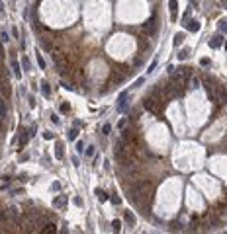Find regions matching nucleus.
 Listing matches in <instances>:
<instances>
[{
	"instance_id": "nucleus-5",
	"label": "nucleus",
	"mask_w": 227,
	"mask_h": 234,
	"mask_svg": "<svg viewBox=\"0 0 227 234\" xmlns=\"http://www.w3.org/2000/svg\"><path fill=\"white\" fill-rule=\"evenodd\" d=\"M223 45V33H217V35H214L210 39V47L211 49H217V47H221Z\"/></svg>"
},
{
	"instance_id": "nucleus-33",
	"label": "nucleus",
	"mask_w": 227,
	"mask_h": 234,
	"mask_svg": "<svg viewBox=\"0 0 227 234\" xmlns=\"http://www.w3.org/2000/svg\"><path fill=\"white\" fill-rule=\"evenodd\" d=\"M200 64H202V67H210L211 63H210V59H202V60H200Z\"/></svg>"
},
{
	"instance_id": "nucleus-29",
	"label": "nucleus",
	"mask_w": 227,
	"mask_h": 234,
	"mask_svg": "<svg viewBox=\"0 0 227 234\" xmlns=\"http://www.w3.org/2000/svg\"><path fill=\"white\" fill-rule=\"evenodd\" d=\"M43 232H55V226H53V224H45V228H43Z\"/></svg>"
},
{
	"instance_id": "nucleus-39",
	"label": "nucleus",
	"mask_w": 227,
	"mask_h": 234,
	"mask_svg": "<svg viewBox=\"0 0 227 234\" xmlns=\"http://www.w3.org/2000/svg\"><path fill=\"white\" fill-rule=\"evenodd\" d=\"M51 187H53V189H55V191H59V189H61V184H59V181H55V184H53V185H51Z\"/></svg>"
},
{
	"instance_id": "nucleus-26",
	"label": "nucleus",
	"mask_w": 227,
	"mask_h": 234,
	"mask_svg": "<svg viewBox=\"0 0 227 234\" xmlns=\"http://www.w3.org/2000/svg\"><path fill=\"white\" fill-rule=\"evenodd\" d=\"M59 109H61V113H69V111H71V105H69V104H61Z\"/></svg>"
},
{
	"instance_id": "nucleus-28",
	"label": "nucleus",
	"mask_w": 227,
	"mask_h": 234,
	"mask_svg": "<svg viewBox=\"0 0 227 234\" xmlns=\"http://www.w3.org/2000/svg\"><path fill=\"white\" fill-rule=\"evenodd\" d=\"M0 39H2L4 43H6V41L10 39V35H8V31H6V29H2V33H0Z\"/></svg>"
},
{
	"instance_id": "nucleus-24",
	"label": "nucleus",
	"mask_w": 227,
	"mask_h": 234,
	"mask_svg": "<svg viewBox=\"0 0 227 234\" xmlns=\"http://www.w3.org/2000/svg\"><path fill=\"white\" fill-rule=\"evenodd\" d=\"M84 148H86V144L82 143V140H78V143H76V152L82 154V152H84Z\"/></svg>"
},
{
	"instance_id": "nucleus-42",
	"label": "nucleus",
	"mask_w": 227,
	"mask_h": 234,
	"mask_svg": "<svg viewBox=\"0 0 227 234\" xmlns=\"http://www.w3.org/2000/svg\"><path fill=\"white\" fill-rule=\"evenodd\" d=\"M221 6H225V8H227V0H221Z\"/></svg>"
},
{
	"instance_id": "nucleus-41",
	"label": "nucleus",
	"mask_w": 227,
	"mask_h": 234,
	"mask_svg": "<svg viewBox=\"0 0 227 234\" xmlns=\"http://www.w3.org/2000/svg\"><path fill=\"white\" fill-rule=\"evenodd\" d=\"M63 88H65V90H73V86H71V84H67V82H63Z\"/></svg>"
},
{
	"instance_id": "nucleus-17",
	"label": "nucleus",
	"mask_w": 227,
	"mask_h": 234,
	"mask_svg": "<svg viewBox=\"0 0 227 234\" xmlns=\"http://www.w3.org/2000/svg\"><path fill=\"white\" fill-rule=\"evenodd\" d=\"M94 195H96V197H98L100 201H108V195H106V191H102V189H96Z\"/></svg>"
},
{
	"instance_id": "nucleus-20",
	"label": "nucleus",
	"mask_w": 227,
	"mask_h": 234,
	"mask_svg": "<svg viewBox=\"0 0 227 234\" xmlns=\"http://www.w3.org/2000/svg\"><path fill=\"white\" fill-rule=\"evenodd\" d=\"M22 67H24V70H30L31 68V63H30V59H27V57H22Z\"/></svg>"
},
{
	"instance_id": "nucleus-35",
	"label": "nucleus",
	"mask_w": 227,
	"mask_h": 234,
	"mask_svg": "<svg viewBox=\"0 0 227 234\" xmlns=\"http://www.w3.org/2000/svg\"><path fill=\"white\" fill-rule=\"evenodd\" d=\"M170 230H180V224L178 222H172V224H170Z\"/></svg>"
},
{
	"instance_id": "nucleus-7",
	"label": "nucleus",
	"mask_w": 227,
	"mask_h": 234,
	"mask_svg": "<svg viewBox=\"0 0 227 234\" xmlns=\"http://www.w3.org/2000/svg\"><path fill=\"white\" fill-rule=\"evenodd\" d=\"M186 29L192 31V33H198V31H200V22H196V20H188V22H186Z\"/></svg>"
},
{
	"instance_id": "nucleus-14",
	"label": "nucleus",
	"mask_w": 227,
	"mask_h": 234,
	"mask_svg": "<svg viewBox=\"0 0 227 234\" xmlns=\"http://www.w3.org/2000/svg\"><path fill=\"white\" fill-rule=\"evenodd\" d=\"M126 172H127V174L131 176V177H137V176H139V170H137L135 166H133V164H129V168H126Z\"/></svg>"
},
{
	"instance_id": "nucleus-1",
	"label": "nucleus",
	"mask_w": 227,
	"mask_h": 234,
	"mask_svg": "<svg viewBox=\"0 0 227 234\" xmlns=\"http://www.w3.org/2000/svg\"><path fill=\"white\" fill-rule=\"evenodd\" d=\"M157 29H159V23H157L155 18H151V20H147L145 23H143V31H145L147 35H155Z\"/></svg>"
},
{
	"instance_id": "nucleus-11",
	"label": "nucleus",
	"mask_w": 227,
	"mask_h": 234,
	"mask_svg": "<svg viewBox=\"0 0 227 234\" xmlns=\"http://www.w3.org/2000/svg\"><path fill=\"white\" fill-rule=\"evenodd\" d=\"M182 41H184V33H176V35L172 37V45L174 47H180V45H182Z\"/></svg>"
},
{
	"instance_id": "nucleus-10",
	"label": "nucleus",
	"mask_w": 227,
	"mask_h": 234,
	"mask_svg": "<svg viewBox=\"0 0 227 234\" xmlns=\"http://www.w3.org/2000/svg\"><path fill=\"white\" fill-rule=\"evenodd\" d=\"M41 92H43L45 98H51V86H49V82H41Z\"/></svg>"
},
{
	"instance_id": "nucleus-34",
	"label": "nucleus",
	"mask_w": 227,
	"mask_h": 234,
	"mask_svg": "<svg viewBox=\"0 0 227 234\" xmlns=\"http://www.w3.org/2000/svg\"><path fill=\"white\" fill-rule=\"evenodd\" d=\"M155 67H157V60H153V63L149 64V68H147V72H153V70H155Z\"/></svg>"
},
{
	"instance_id": "nucleus-2",
	"label": "nucleus",
	"mask_w": 227,
	"mask_h": 234,
	"mask_svg": "<svg viewBox=\"0 0 227 234\" xmlns=\"http://www.w3.org/2000/svg\"><path fill=\"white\" fill-rule=\"evenodd\" d=\"M27 140H30V131L22 129V131H20V139H18V146L24 148L26 144H27Z\"/></svg>"
},
{
	"instance_id": "nucleus-30",
	"label": "nucleus",
	"mask_w": 227,
	"mask_h": 234,
	"mask_svg": "<svg viewBox=\"0 0 227 234\" xmlns=\"http://www.w3.org/2000/svg\"><path fill=\"white\" fill-rule=\"evenodd\" d=\"M37 64H39V68H45L47 64H45V60H43V57H39L37 55Z\"/></svg>"
},
{
	"instance_id": "nucleus-22",
	"label": "nucleus",
	"mask_w": 227,
	"mask_h": 234,
	"mask_svg": "<svg viewBox=\"0 0 227 234\" xmlns=\"http://www.w3.org/2000/svg\"><path fill=\"white\" fill-rule=\"evenodd\" d=\"M84 154H86V156H94V154H96V146H86Z\"/></svg>"
},
{
	"instance_id": "nucleus-9",
	"label": "nucleus",
	"mask_w": 227,
	"mask_h": 234,
	"mask_svg": "<svg viewBox=\"0 0 227 234\" xmlns=\"http://www.w3.org/2000/svg\"><path fill=\"white\" fill-rule=\"evenodd\" d=\"M63 205H67V195H61V197H57L53 201V207H57V209H61Z\"/></svg>"
},
{
	"instance_id": "nucleus-12",
	"label": "nucleus",
	"mask_w": 227,
	"mask_h": 234,
	"mask_svg": "<svg viewBox=\"0 0 227 234\" xmlns=\"http://www.w3.org/2000/svg\"><path fill=\"white\" fill-rule=\"evenodd\" d=\"M110 82H112V84H114V86H115V84H119V82H123V76H122V74H118V72H114V74H112V76H110Z\"/></svg>"
},
{
	"instance_id": "nucleus-37",
	"label": "nucleus",
	"mask_w": 227,
	"mask_h": 234,
	"mask_svg": "<svg viewBox=\"0 0 227 234\" xmlns=\"http://www.w3.org/2000/svg\"><path fill=\"white\" fill-rule=\"evenodd\" d=\"M43 139H53V133H49V131H45V133H43Z\"/></svg>"
},
{
	"instance_id": "nucleus-36",
	"label": "nucleus",
	"mask_w": 227,
	"mask_h": 234,
	"mask_svg": "<svg viewBox=\"0 0 227 234\" xmlns=\"http://www.w3.org/2000/svg\"><path fill=\"white\" fill-rule=\"evenodd\" d=\"M143 82H145V78H139V80H137L135 84H133V88H139V86H141V84H143Z\"/></svg>"
},
{
	"instance_id": "nucleus-18",
	"label": "nucleus",
	"mask_w": 227,
	"mask_h": 234,
	"mask_svg": "<svg viewBox=\"0 0 227 234\" xmlns=\"http://www.w3.org/2000/svg\"><path fill=\"white\" fill-rule=\"evenodd\" d=\"M217 27H219V33L227 35V20H221V22H219V26H217Z\"/></svg>"
},
{
	"instance_id": "nucleus-23",
	"label": "nucleus",
	"mask_w": 227,
	"mask_h": 234,
	"mask_svg": "<svg viewBox=\"0 0 227 234\" xmlns=\"http://www.w3.org/2000/svg\"><path fill=\"white\" fill-rule=\"evenodd\" d=\"M102 133H104V135H110V133H112V125H110V123H104V125H102Z\"/></svg>"
},
{
	"instance_id": "nucleus-27",
	"label": "nucleus",
	"mask_w": 227,
	"mask_h": 234,
	"mask_svg": "<svg viewBox=\"0 0 227 234\" xmlns=\"http://www.w3.org/2000/svg\"><path fill=\"white\" fill-rule=\"evenodd\" d=\"M112 228H114V230H115V232H119V228H122V222H119V221H118V219H115V221L112 222Z\"/></svg>"
},
{
	"instance_id": "nucleus-16",
	"label": "nucleus",
	"mask_w": 227,
	"mask_h": 234,
	"mask_svg": "<svg viewBox=\"0 0 227 234\" xmlns=\"http://www.w3.org/2000/svg\"><path fill=\"white\" fill-rule=\"evenodd\" d=\"M12 70H14V74H16L18 78L22 76V68H20V64H18L16 60H12Z\"/></svg>"
},
{
	"instance_id": "nucleus-4",
	"label": "nucleus",
	"mask_w": 227,
	"mask_h": 234,
	"mask_svg": "<svg viewBox=\"0 0 227 234\" xmlns=\"http://www.w3.org/2000/svg\"><path fill=\"white\" fill-rule=\"evenodd\" d=\"M168 10H170V20L176 22V14H178V2L176 0H168Z\"/></svg>"
},
{
	"instance_id": "nucleus-43",
	"label": "nucleus",
	"mask_w": 227,
	"mask_h": 234,
	"mask_svg": "<svg viewBox=\"0 0 227 234\" xmlns=\"http://www.w3.org/2000/svg\"><path fill=\"white\" fill-rule=\"evenodd\" d=\"M0 10H4V4L2 2H0Z\"/></svg>"
},
{
	"instance_id": "nucleus-25",
	"label": "nucleus",
	"mask_w": 227,
	"mask_h": 234,
	"mask_svg": "<svg viewBox=\"0 0 227 234\" xmlns=\"http://www.w3.org/2000/svg\"><path fill=\"white\" fill-rule=\"evenodd\" d=\"M188 55H190V51H188V49H182V51L178 53V59L184 60V59H188Z\"/></svg>"
},
{
	"instance_id": "nucleus-15",
	"label": "nucleus",
	"mask_w": 227,
	"mask_h": 234,
	"mask_svg": "<svg viewBox=\"0 0 227 234\" xmlns=\"http://www.w3.org/2000/svg\"><path fill=\"white\" fill-rule=\"evenodd\" d=\"M41 45H43L45 51H51V47H53V43L49 41V37H41Z\"/></svg>"
},
{
	"instance_id": "nucleus-32",
	"label": "nucleus",
	"mask_w": 227,
	"mask_h": 234,
	"mask_svg": "<svg viewBox=\"0 0 227 234\" xmlns=\"http://www.w3.org/2000/svg\"><path fill=\"white\" fill-rule=\"evenodd\" d=\"M8 213H10L12 217H18V209L16 207H10V209H8Z\"/></svg>"
},
{
	"instance_id": "nucleus-3",
	"label": "nucleus",
	"mask_w": 227,
	"mask_h": 234,
	"mask_svg": "<svg viewBox=\"0 0 227 234\" xmlns=\"http://www.w3.org/2000/svg\"><path fill=\"white\" fill-rule=\"evenodd\" d=\"M204 90H206V94H207V98H210V102H215L217 100V96H215V90H214V86H211L210 82H204Z\"/></svg>"
},
{
	"instance_id": "nucleus-19",
	"label": "nucleus",
	"mask_w": 227,
	"mask_h": 234,
	"mask_svg": "<svg viewBox=\"0 0 227 234\" xmlns=\"http://www.w3.org/2000/svg\"><path fill=\"white\" fill-rule=\"evenodd\" d=\"M198 86H200V80H198V78H194V76H190V88H192V90H196Z\"/></svg>"
},
{
	"instance_id": "nucleus-21",
	"label": "nucleus",
	"mask_w": 227,
	"mask_h": 234,
	"mask_svg": "<svg viewBox=\"0 0 227 234\" xmlns=\"http://www.w3.org/2000/svg\"><path fill=\"white\" fill-rule=\"evenodd\" d=\"M78 137V129L75 127V129H71V131H69V140H75Z\"/></svg>"
},
{
	"instance_id": "nucleus-38",
	"label": "nucleus",
	"mask_w": 227,
	"mask_h": 234,
	"mask_svg": "<svg viewBox=\"0 0 227 234\" xmlns=\"http://www.w3.org/2000/svg\"><path fill=\"white\" fill-rule=\"evenodd\" d=\"M112 201H114V205H119V203H122V199L115 197V195H112Z\"/></svg>"
},
{
	"instance_id": "nucleus-6",
	"label": "nucleus",
	"mask_w": 227,
	"mask_h": 234,
	"mask_svg": "<svg viewBox=\"0 0 227 234\" xmlns=\"http://www.w3.org/2000/svg\"><path fill=\"white\" fill-rule=\"evenodd\" d=\"M127 90L126 92H122V94H119V98H118V111H123V109H126V104H127Z\"/></svg>"
},
{
	"instance_id": "nucleus-8",
	"label": "nucleus",
	"mask_w": 227,
	"mask_h": 234,
	"mask_svg": "<svg viewBox=\"0 0 227 234\" xmlns=\"http://www.w3.org/2000/svg\"><path fill=\"white\" fill-rule=\"evenodd\" d=\"M55 158H57V160H63V158H65L63 144H61V143H57V146H55Z\"/></svg>"
},
{
	"instance_id": "nucleus-13",
	"label": "nucleus",
	"mask_w": 227,
	"mask_h": 234,
	"mask_svg": "<svg viewBox=\"0 0 227 234\" xmlns=\"http://www.w3.org/2000/svg\"><path fill=\"white\" fill-rule=\"evenodd\" d=\"M123 219H126V221H127L129 224H131V226H133V224H135V215H133L131 211H126V215H123Z\"/></svg>"
},
{
	"instance_id": "nucleus-31",
	"label": "nucleus",
	"mask_w": 227,
	"mask_h": 234,
	"mask_svg": "<svg viewBox=\"0 0 227 234\" xmlns=\"http://www.w3.org/2000/svg\"><path fill=\"white\" fill-rule=\"evenodd\" d=\"M73 203H75L76 207H82V199L80 197H75V199H73Z\"/></svg>"
},
{
	"instance_id": "nucleus-40",
	"label": "nucleus",
	"mask_w": 227,
	"mask_h": 234,
	"mask_svg": "<svg viewBox=\"0 0 227 234\" xmlns=\"http://www.w3.org/2000/svg\"><path fill=\"white\" fill-rule=\"evenodd\" d=\"M126 123H127V119H122V121H119V125H118V127H119V129H123V127H126Z\"/></svg>"
}]
</instances>
